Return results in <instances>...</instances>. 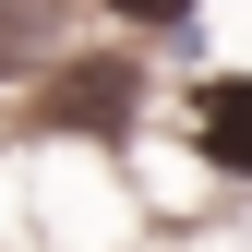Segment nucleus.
<instances>
[{
    "instance_id": "1",
    "label": "nucleus",
    "mask_w": 252,
    "mask_h": 252,
    "mask_svg": "<svg viewBox=\"0 0 252 252\" xmlns=\"http://www.w3.org/2000/svg\"><path fill=\"white\" fill-rule=\"evenodd\" d=\"M192 144H204V168H240L252 180V72L192 84Z\"/></svg>"
},
{
    "instance_id": "2",
    "label": "nucleus",
    "mask_w": 252,
    "mask_h": 252,
    "mask_svg": "<svg viewBox=\"0 0 252 252\" xmlns=\"http://www.w3.org/2000/svg\"><path fill=\"white\" fill-rule=\"evenodd\" d=\"M108 12H120V24H180L192 0H108Z\"/></svg>"
}]
</instances>
